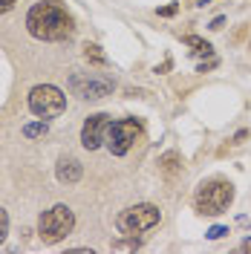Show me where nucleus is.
Wrapping results in <instances>:
<instances>
[{"label": "nucleus", "mask_w": 251, "mask_h": 254, "mask_svg": "<svg viewBox=\"0 0 251 254\" xmlns=\"http://www.w3.org/2000/svg\"><path fill=\"white\" fill-rule=\"evenodd\" d=\"M185 44L193 47V52H199V55H211V52H214V47H211L205 38H196V35H185Z\"/></svg>", "instance_id": "12"}, {"label": "nucleus", "mask_w": 251, "mask_h": 254, "mask_svg": "<svg viewBox=\"0 0 251 254\" xmlns=\"http://www.w3.org/2000/svg\"><path fill=\"white\" fill-rule=\"evenodd\" d=\"M29 110L38 119H55L66 110V95L52 84H38L29 90Z\"/></svg>", "instance_id": "5"}, {"label": "nucleus", "mask_w": 251, "mask_h": 254, "mask_svg": "<svg viewBox=\"0 0 251 254\" xmlns=\"http://www.w3.org/2000/svg\"><path fill=\"white\" fill-rule=\"evenodd\" d=\"M240 252H251V237L243 240V246H240Z\"/></svg>", "instance_id": "20"}, {"label": "nucleus", "mask_w": 251, "mask_h": 254, "mask_svg": "<svg viewBox=\"0 0 251 254\" xmlns=\"http://www.w3.org/2000/svg\"><path fill=\"white\" fill-rule=\"evenodd\" d=\"M69 90L78 95V98H104L116 90V81L107 78V75H95V72H75L69 75Z\"/></svg>", "instance_id": "7"}, {"label": "nucleus", "mask_w": 251, "mask_h": 254, "mask_svg": "<svg viewBox=\"0 0 251 254\" xmlns=\"http://www.w3.org/2000/svg\"><path fill=\"white\" fill-rule=\"evenodd\" d=\"M110 116L107 113H95V116H90L87 122H84V127H81V144L87 147V150H98L101 144H104V139H107V127H110Z\"/></svg>", "instance_id": "8"}, {"label": "nucleus", "mask_w": 251, "mask_h": 254, "mask_svg": "<svg viewBox=\"0 0 251 254\" xmlns=\"http://www.w3.org/2000/svg\"><path fill=\"white\" fill-rule=\"evenodd\" d=\"M222 23H225V17H214L211 20V29H222Z\"/></svg>", "instance_id": "19"}, {"label": "nucleus", "mask_w": 251, "mask_h": 254, "mask_svg": "<svg viewBox=\"0 0 251 254\" xmlns=\"http://www.w3.org/2000/svg\"><path fill=\"white\" fill-rule=\"evenodd\" d=\"M139 136H141L139 122H136V119H122V122H113V125L107 127V139H104V144H107V150H110L113 156H125L127 150L136 144Z\"/></svg>", "instance_id": "6"}, {"label": "nucleus", "mask_w": 251, "mask_h": 254, "mask_svg": "<svg viewBox=\"0 0 251 254\" xmlns=\"http://www.w3.org/2000/svg\"><path fill=\"white\" fill-rule=\"evenodd\" d=\"M47 133H49V125L44 122V119L23 127V136H26V139H38V136H47Z\"/></svg>", "instance_id": "13"}, {"label": "nucleus", "mask_w": 251, "mask_h": 254, "mask_svg": "<svg viewBox=\"0 0 251 254\" xmlns=\"http://www.w3.org/2000/svg\"><path fill=\"white\" fill-rule=\"evenodd\" d=\"M6 234H9V214L0 208V243L6 240Z\"/></svg>", "instance_id": "14"}, {"label": "nucleus", "mask_w": 251, "mask_h": 254, "mask_svg": "<svg viewBox=\"0 0 251 254\" xmlns=\"http://www.w3.org/2000/svg\"><path fill=\"white\" fill-rule=\"evenodd\" d=\"M113 249H139V240H136V243H116Z\"/></svg>", "instance_id": "18"}, {"label": "nucleus", "mask_w": 251, "mask_h": 254, "mask_svg": "<svg viewBox=\"0 0 251 254\" xmlns=\"http://www.w3.org/2000/svg\"><path fill=\"white\" fill-rule=\"evenodd\" d=\"M228 234V228L225 225H214V228H208V240H220Z\"/></svg>", "instance_id": "15"}, {"label": "nucleus", "mask_w": 251, "mask_h": 254, "mask_svg": "<svg viewBox=\"0 0 251 254\" xmlns=\"http://www.w3.org/2000/svg\"><path fill=\"white\" fill-rule=\"evenodd\" d=\"M176 12H179V3H171V6H165V9H159V15L162 17H173Z\"/></svg>", "instance_id": "16"}, {"label": "nucleus", "mask_w": 251, "mask_h": 254, "mask_svg": "<svg viewBox=\"0 0 251 254\" xmlns=\"http://www.w3.org/2000/svg\"><path fill=\"white\" fill-rule=\"evenodd\" d=\"M159 171L168 176V179H173V176L182 171V159H179V153H176V150H168L165 156L159 159Z\"/></svg>", "instance_id": "10"}, {"label": "nucleus", "mask_w": 251, "mask_h": 254, "mask_svg": "<svg viewBox=\"0 0 251 254\" xmlns=\"http://www.w3.org/2000/svg\"><path fill=\"white\" fill-rule=\"evenodd\" d=\"M26 29L38 41H66L75 32V23H72V15L63 9L61 3L44 0V3H35L29 9Z\"/></svg>", "instance_id": "1"}, {"label": "nucleus", "mask_w": 251, "mask_h": 254, "mask_svg": "<svg viewBox=\"0 0 251 254\" xmlns=\"http://www.w3.org/2000/svg\"><path fill=\"white\" fill-rule=\"evenodd\" d=\"M72 228H75V214H72V208L69 205H55L44 211V217L38 222V237L49 243V246H55V243H61L66 234H72Z\"/></svg>", "instance_id": "4"}, {"label": "nucleus", "mask_w": 251, "mask_h": 254, "mask_svg": "<svg viewBox=\"0 0 251 254\" xmlns=\"http://www.w3.org/2000/svg\"><path fill=\"white\" fill-rule=\"evenodd\" d=\"M159 220H162V211L150 202H141V205H130L125 208L119 217H116V228L125 234V237H136V234H144L150 228H156Z\"/></svg>", "instance_id": "3"}, {"label": "nucleus", "mask_w": 251, "mask_h": 254, "mask_svg": "<svg viewBox=\"0 0 251 254\" xmlns=\"http://www.w3.org/2000/svg\"><path fill=\"white\" fill-rule=\"evenodd\" d=\"M81 176H84V165H81L75 156L58 159V165H55V179H58L61 185H75V182H81Z\"/></svg>", "instance_id": "9"}, {"label": "nucleus", "mask_w": 251, "mask_h": 254, "mask_svg": "<svg viewBox=\"0 0 251 254\" xmlns=\"http://www.w3.org/2000/svg\"><path fill=\"white\" fill-rule=\"evenodd\" d=\"M231 202H234V185L225 179H208L193 193V208L199 214H208V217H217L222 211H228Z\"/></svg>", "instance_id": "2"}, {"label": "nucleus", "mask_w": 251, "mask_h": 254, "mask_svg": "<svg viewBox=\"0 0 251 254\" xmlns=\"http://www.w3.org/2000/svg\"><path fill=\"white\" fill-rule=\"evenodd\" d=\"M15 3H17V0H0V15H6V12L15 6Z\"/></svg>", "instance_id": "17"}, {"label": "nucleus", "mask_w": 251, "mask_h": 254, "mask_svg": "<svg viewBox=\"0 0 251 254\" xmlns=\"http://www.w3.org/2000/svg\"><path fill=\"white\" fill-rule=\"evenodd\" d=\"M84 58L90 64H95V66H107V55L101 52L98 44H84Z\"/></svg>", "instance_id": "11"}]
</instances>
